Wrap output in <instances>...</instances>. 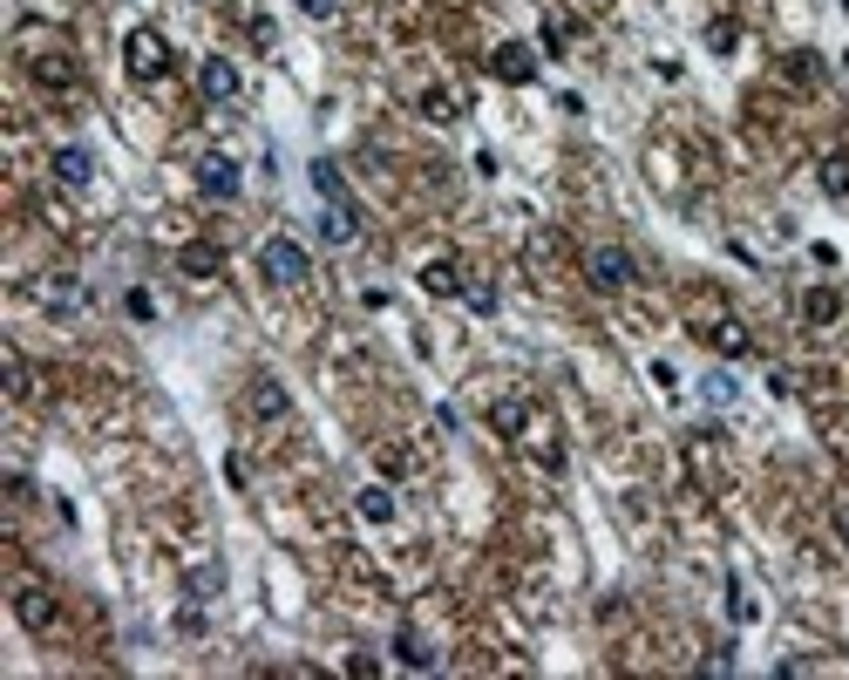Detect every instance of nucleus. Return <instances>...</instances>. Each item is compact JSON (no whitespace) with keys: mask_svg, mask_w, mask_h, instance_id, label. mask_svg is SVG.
<instances>
[{"mask_svg":"<svg viewBox=\"0 0 849 680\" xmlns=\"http://www.w3.org/2000/svg\"><path fill=\"white\" fill-rule=\"evenodd\" d=\"M34 62V83H42V89H68L75 83V62L62 55V48H48V55H28Z\"/></svg>","mask_w":849,"mask_h":680,"instance_id":"dca6fc26","label":"nucleus"},{"mask_svg":"<svg viewBox=\"0 0 849 680\" xmlns=\"http://www.w3.org/2000/svg\"><path fill=\"white\" fill-rule=\"evenodd\" d=\"M259 272L272 279V287H300V279L313 272V259H306V246H300V238H286V231H279V238H265V246H259Z\"/></svg>","mask_w":849,"mask_h":680,"instance_id":"f257e3e1","label":"nucleus"},{"mask_svg":"<svg viewBox=\"0 0 849 680\" xmlns=\"http://www.w3.org/2000/svg\"><path fill=\"white\" fill-rule=\"evenodd\" d=\"M334 8H340V0H300V14H313V21H327Z\"/></svg>","mask_w":849,"mask_h":680,"instance_id":"cd10ccee","label":"nucleus"},{"mask_svg":"<svg viewBox=\"0 0 849 680\" xmlns=\"http://www.w3.org/2000/svg\"><path fill=\"white\" fill-rule=\"evenodd\" d=\"M197 89H205L211 102H231V96H238V68H231V55H205V68H197Z\"/></svg>","mask_w":849,"mask_h":680,"instance_id":"1a4fd4ad","label":"nucleus"},{"mask_svg":"<svg viewBox=\"0 0 849 680\" xmlns=\"http://www.w3.org/2000/svg\"><path fill=\"white\" fill-rule=\"evenodd\" d=\"M734 42H741V28L727 21V14H720V21H707V48H714V55H727Z\"/></svg>","mask_w":849,"mask_h":680,"instance_id":"b1692460","label":"nucleus"},{"mask_svg":"<svg viewBox=\"0 0 849 680\" xmlns=\"http://www.w3.org/2000/svg\"><path fill=\"white\" fill-rule=\"evenodd\" d=\"M422 116H428V123H449V116H456V96H449V89H428V96H422Z\"/></svg>","mask_w":849,"mask_h":680,"instance_id":"393cba45","label":"nucleus"},{"mask_svg":"<svg viewBox=\"0 0 849 680\" xmlns=\"http://www.w3.org/2000/svg\"><path fill=\"white\" fill-rule=\"evenodd\" d=\"M313 191L327 197V205H353V197H347V177H340L334 164H313Z\"/></svg>","mask_w":849,"mask_h":680,"instance_id":"412c9836","label":"nucleus"},{"mask_svg":"<svg viewBox=\"0 0 849 680\" xmlns=\"http://www.w3.org/2000/svg\"><path fill=\"white\" fill-rule=\"evenodd\" d=\"M490 429L510 435V443H531V402H516V395H503V402H490Z\"/></svg>","mask_w":849,"mask_h":680,"instance_id":"0eeeda50","label":"nucleus"},{"mask_svg":"<svg viewBox=\"0 0 849 680\" xmlns=\"http://www.w3.org/2000/svg\"><path fill=\"white\" fill-rule=\"evenodd\" d=\"M782 75H788L795 89H816V83H823V62L808 55V48H795V55H782Z\"/></svg>","mask_w":849,"mask_h":680,"instance_id":"a211bd4d","label":"nucleus"},{"mask_svg":"<svg viewBox=\"0 0 849 680\" xmlns=\"http://www.w3.org/2000/svg\"><path fill=\"white\" fill-rule=\"evenodd\" d=\"M55 177H62L68 191H89V177H96V156H89L83 143H62V150H55Z\"/></svg>","mask_w":849,"mask_h":680,"instance_id":"9b49d317","label":"nucleus"},{"mask_svg":"<svg viewBox=\"0 0 849 680\" xmlns=\"http://www.w3.org/2000/svg\"><path fill=\"white\" fill-rule=\"evenodd\" d=\"M585 279H591L598 293H625L632 279H639V266H632L625 246H598V252H585Z\"/></svg>","mask_w":849,"mask_h":680,"instance_id":"7ed1b4c3","label":"nucleus"},{"mask_svg":"<svg viewBox=\"0 0 849 680\" xmlns=\"http://www.w3.org/2000/svg\"><path fill=\"white\" fill-rule=\"evenodd\" d=\"M218 585H225V579H218V572H211V565H197V572H191V598H211V592H218Z\"/></svg>","mask_w":849,"mask_h":680,"instance_id":"a878e982","label":"nucleus"},{"mask_svg":"<svg viewBox=\"0 0 849 680\" xmlns=\"http://www.w3.org/2000/svg\"><path fill=\"white\" fill-rule=\"evenodd\" d=\"M816 177H823V191H829V197H849V150H829Z\"/></svg>","mask_w":849,"mask_h":680,"instance_id":"aec40b11","label":"nucleus"},{"mask_svg":"<svg viewBox=\"0 0 849 680\" xmlns=\"http://www.w3.org/2000/svg\"><path fill=\"white\" fill-rule=\"evenodd\" d=\"M490 75H497V83H510V89H531V83H537V55L523 48V42H503V48L490 55Z\"/></svg>","mask_w":849,"mask_h":680,"instance_id":"39448f33","label":"nucleus"},{"mask_svg":"<svg viewBox=\"0 0 849 680\" xmlns=\"http://www.w3.org/2000/svg\"><path fill=\"white\" fill-rule=\"evenodd\" d=\"M360 517H368V525H388V517H394V497H388V490H360Z\"/></svg>","mask_w":849,"mask_h":680,"instance_id":"5701e85b","label":"nucleus"},{"mask_svg":"<svg viewBox=\"0 0 849 680\" xmlns=\"http://www.w3.org/2000/svg\"><path fill=\"white\" fill-rule=\"evenodd\" d=\"M197 191H205V197H238V164H231L225 150L197 164Z\"/></svg>","mask_w":849,"mask_h":680,"instance_id":"9d476101","label":"nucleus"},{"mask_svg":"<svg viewBox=\"0 0 849 680\" xmlns=\"http://www.w3.org/2000/svg\"><path fill=\"white\" fill-rule=\"evenodd\" d=\"M319 238H327V246H353V238H360V212H353V205H327Z\"/></svg>","mask_w":849,"mask_h":680,"instance_id":"2eb2a0df","label":"nucleus"},{"mask_svg":"<svg viewBox=\"0 0 849 680\" xmlns=\"http://www.w3.org/2000/svg\"><path fill=\"white\" fill-rule=\"evenodd\" d=\"M802 320H808L816 334L836 327V320H842V293H836V287H808V293H802Z\"/></svg>","mask_w":849,"mask_h":680,"instance_id":"f8f14e48","label":"nucleus"},{"mask_svg":"<svg viewBox=\"0 0 849 680\" xmlns=\"http://www.w3.org/2000/svg\"><path fill=\"white\" fill-rule=\"evenodd\" d=\"M700 341H707V347L720 354V361H741V354L754 347V334L741 327V320H734V313H720V320H707V327H700Z\"/></svg>","mask_w":849,"mask_h":680,"instance_id":"423d86ee","label":"nucleus"},{"mask_svg":"<svg viewBox=\"0 0 849 680\" xmlns=\"http://www.w3.org/2000/svg\"><path fill=\"white\" fill-rule=\"evenodd\" d=\"M14 619H21L28 633H48V626H55V592H48V585H34V579H28V585H14Z\"/></svg>","mask_w":849,"mask_h":680,"instance_id":"20e7f679","label":"nucleus"},{"mask_svg":"<svg viewBox=\"0 0 849 680\" xmlns=\"http://www.w3.org/2000/svg\"><path fill=\"white\" fill-rule=\"evenodd\" d=\"M0 368H8V395H14V402H28V395H34V368H28V354H0Z\"/></svg>","mask_w":849,"mask_h":680,"instance_id":"6ab92c4d","label":"nucleus"},{"mask_svg":"<svg viewBox=\"0 0 849 680\" xmlns=\"http://www.w3.org/2000/svg\"><path fill=\"white\" fill-rule=\"evenodd\" d=\"M394 660L409 667V673H435V667H442V654L428 647V639H422L415 626H401V633H394Z\"/></svg>","mask_w":849,"mask_h":680,"instance_id":"6e6552de","label":"nucleus"},{"mask_svg":"<svg viewBox=\"0 0 849 680\" xmlns=\"http://www.w3.org/2000/svg\"><path fill=\"white\" fill-rule=\"evenodd\" d=\"M347 673H360V680H374V673H381V660H374V654H353V660H347Z\"/></svg>","mask_w":849,"mask_h":680,"instance_id":"bb28decb","label":"nucleus"},{"mask_svg":"<svg viewBox=\"0 0 849 680\" xmlns=\"http://www.w3.org/2000/svg\"><path fill=\"white\" fill-rule=\"evenodd\" d=\"M123 62H130V75H137V83H164V75H171V42H164L156 28H130Z\"/></svg>","mask_w":849,"mask_h":680,"instance_id":"f03ea898","label":"nucleus"},{"mask_svg":"<svg viewBox=\"0 0 849 680\" xmlns=\"http://www.w3.org/2000/svg\"><path fill=\"white\" fill-rule=\"evenodd\" d=\"M462 300H469L476 313H497V287H490L482 272H462Z\"/></svg>","mask_w":849,"mask_h":680,"instance_id":"4be33fe9","label":"nucleus"},{"mask_svg":"<svg viewBox=\"0 0 849 680\" xmlns=\"http://www.w3.org/2000/svg\"><path fill=\"white\" fill-rule=\"evenodd\" d=\"M246 402H252V415H259V422H279V415H286V388H279V381H252Z\"/></svg>","mask_w":849,"mask_h":680,"instance_id":"f3484780","label":"nucleus"},{"mask_svg":"<svg viewBox=\"0 0 849 680\" xmlns=\"http://www.w3.org/2000/svg\"><path fill=\"white\" fill-rule=\"evenodd\" d=\"M462 272H469L462 259H428V266H422V287H428L435 300H456V293H462Z\"/></svg>","mask_w":849,"mask_h":680,"instance_id":"4468645a","label":"nucleus"},{"mask_svg":"<svg viewBox=\"0 0 849 680\" xmlns=\"http://www.w3.org/2000/svg\"><path fill=\"white\" fill-rule=\"evenodd\" d=\"M177 272H191V279H218V272H225V252L211 246V238H191V246L177 252Z\"/></svg>","mask_w":849,"mask_h":680,"instance_id":"ddd939ff","label":"nucleus"}]
</instances>
